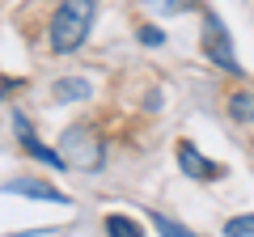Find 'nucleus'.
<instances>
[{
    "label": "nucleus",
    "mask_w": 254,
    "mask_h": 237,
    "mask_svg": "<svg viewBox=\"0 0 254 237\" xmlns=\"http://www.w3.org/2000/svg\"><path fill=\"white\" fill-rule=\"evenodd\" d=\"M93 26V0H60V9L51 13V30H47V43L51 51L60 55H72L85 47Z\"/></svg>",
    "instance_id": "1"
},
{
    "label": "nucleus",
    "mask_w": 254,
    "mask_h": 237,
    "mask_svg": "<svg viewBox=\"0 0 254 237\" xmlns=\"http://www.w3.org/2000/svg\"><path fill=\"white\" fill-rule=\"evenodd\" d=\"M60 157H64V165H68V170H89V174H98L102 165H106V144H102V136H98L93 127L72 123V127L64 131Z\"/></svg>",
    "instance_id": "2"
},
{
    "label": "nucleus",
    "mask_w": 254,
    "mask_h": 237,
    "mask_svg": "<svg viewBox=\"0 0 254 237\" xmlns=\"http://www.w3.org/2000/svg\"><path fill=\"white\" fill-rule=\"evenodd\" d=\"M203 55H208L216 68L233 72V76L242 72V64H237V55H233V43H229V30L212 9H203Z\"/></svg>",
    "instance_id": "3"
},
{
    "label": "nucleus",
    "mask_w": 254,
    "mask_h": 237,
    "mask_svg": "<svg viewBox=\"0 0 254 237\" xmlns=\"http://www.w3.org/2000/svg\"><path fill=\"white\" fill-rule=\"evenodd\" d=\"M13 131H17L21 148H26L30 157H38V161H47L51 170H68V165H64V157H60V148H47L43 140H38L34 131H30V118H26V115H13Z\"/></svg>",
    "instance_id": "4"
},
{
    "label": "nucleus",
    "mask_w": 254,
    "mask_h": 237,
    "mask_svg": "<svg viewBox=\"0 0 254 237\" xmlns=\"http://www.w3.org/2000/svg\"><path fill=\"white\" fill-rule=\"evenodd\" d=\"M178 165H182L187 178H195V182H216V178H220V165L208 161V157H203L195 144H187V140L178 144Z\"/></svg>",
    "instance_id": "5"
},
{
    "label": "nucleus",
    "mask_w": 254,
    "mask_h": 237,
    "mask_svg": "<svg viewBox=\"0 0 254 237\" xmlns=\"http://www.w3.org/2000/svg\"><path fill=\"white\" fill-rule=\"evenodd\" d=\"M4 191L9 195H26V199H38V203H68V195L55 191V186L43 182V178H9Z\"/></svg>",
    "instance_id": "6"
},
{
    "label": "nucleus",
    "mask_w": 254,
    "mask_h": 237,
    "mask_svg": "<svg viewBox=\"0 0 254 237\" xmlns=\"http://www.w3.org/2000/svg\"><path fill=\"white\" fill-rule=\"evenodd\" d=\"M51 93H55V102H85L93 93V85L85 76H64V81L51 85Z\"/></svg>",
    "instance_id": "7"
},
{
    "label": "nucleus",
    "mask_w": 254,
    "mask_h": 237,
    "mask_svg": "<svg viewBox=\"0 0 254 237\" xmlns=\"http://www.w3.org/2000/svg\"><path fill=\"white\" fill-rule=\"evenodd\" d=\"M229 115L237 118V123H254V93H233V98H229Z\"/></svg>",
    "instance_id": "8"
},
{
    "label": "nucleus",
    "mask_w": 254,
    "mask_h": 237,
    "mask_svg": "<svg viewBox=\"0 0 254 237\" xmlns=\"http://www.w3.org/2000/svg\"><path fill=\"white\" fill-rule=\"evenodd\" d=\"M106 237H144V229L131 216H106Z\"/></svg>",
    "instance_id": "9"
},
{
    "label": "nucleus",
    "mask_w": 254,
    "mask_h": 237,
    "mask_svg": "<svg viewBox=\"0 0 254 237\" xmlns=\"http://www.w3.org/2000/svg\"><path fill=\"white\" fill-rule=\"evenodd\" d=\"M153 229H157V233H161V237H195V233H190L187 225H178V220L161 216V212H153Z\"/></svg>",
    "instance_id": "10"
},
{
    "label": "nucleus",
    "mask_w": 254,
    "mask_h": 237,
    "mask_svg": "<svg viewBox=\"0 0 254 237\" xmlns=\"http://www.w3.org/2000/svg\"><path fill=\"white\" fill-rule=\"evenodd\" d=\"M225 237H254V212L250 216H233L225 225Z\"/></svg>",
    "instance_id": "11"
},
{
    "label": "nucleus",
    "mask_w": 254,
    "mask_h": 237,
    "mask_svg": "<svg viewBox=\"0 0 254 237\" xmlns=\"http://www.w3.org/2000/svg\"><path fill=\"white\" fill-rule=\"evenodd\" d=\"M157 13H187V9H195L199 0H148Z\"/></svg>",
    "instance_id": "12"
},
{
    "label": "nucleus",
    "mask_w": 254,
    "mask_h": 237,
    "mask_svg": "<svg viewBox=\"0 0 254 237\" xmlns=\"http://www.w3.org/2000/svg\"><path fill=\"white\" fill-rule=\"evenodd\" d=\"M140 43H144V47H161L165 34H161L157 26H140Z\"/></svg>",
    "instance_id": "13"
}]
</instances>
